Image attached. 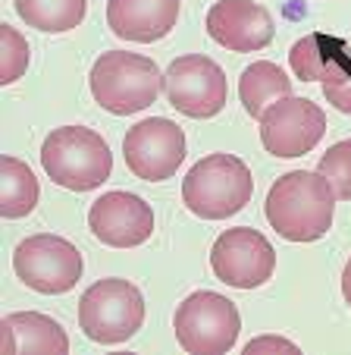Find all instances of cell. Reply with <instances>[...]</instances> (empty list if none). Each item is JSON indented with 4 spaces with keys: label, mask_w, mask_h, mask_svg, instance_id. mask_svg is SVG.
<instances>
[{
    "label": "cell",
    "mask_w": 351,
    "mask_h": 355,
    "mask_svg": "<svg viewBox=\"0 0 351 355\" xmlns=\"http://www.w3.org/2000/svg\"><path fill=\"white\" fill-rule=\"evenodd\" d=\"M182 0H107V26L116 38L154 44L179 22Z\"/></svg>",
    "instance_id": "cell-14"
},
{
    "label": "cell",
    "mask_w": 351,
    "mask_h": 355,
    "mask_svg": "<svg viewBox=\"0 0 351 355\" xmlns=\"http://www.w3.org/2000/svg\"><path fill=\"white\" fill-rule=\"evenodd\" d=\"M342 295H345V302L351 305V258H348V264H345V270H342Z\"/></svg>",
    "instance_id": "cell-24"
},
{
    "label": "cell",
    "mask_w": 351,
    "mask_h": 355,
    "mask_svg": "<svg viewBox=\"0 0 351 355\" xmlns=\"http://www.w3.org/2000/svg\"><path fill=\"white\" fill-rule=\"evenodd\" d=\"M28 41L13 26L0 22V85H13L28 69Z\"/></svg>",
    "instance_id": "cell-20"
},
{
    "label": "cell",
    "mask_w": 351,
    "mask_h": 355,
    "mask_svg": "<svg viewBox=\"0 0 351 355\" xmlns=\"http://www.w3.org/2000/svg\"><path fill=\"white\" fill-rule=\"evenodd\" d=\"M88 227L94 239L110 248H135L151 239L154 211L132 192H104L88 208Z\"/></svg>",
    "instance_id": "cell-12"
},
{
    "label": "cell",
    "mask_w": 351,
    "mask_h": 355,
    "mask_svg": "<svg viewBox=\"0 0 351 355\" xmlns=\"http://www.w3.org/2000/svg\"><path fill=\"white\" fill-rule=\"evenodd\" d=\"M326 132V114L311 98H279L260 116V145L273 157H301Z\"/></svg>",
    "instance_id": "cell-10"
},
{
    "label": "cell",
    "mask_w": 351,
    "mask_h": 355,
    "mask_svg": "<svg viewBox=\"0 0 351 355\" xmlns=\"http://www.w3.org/2000/svg\"><path fill=\"white\" fill-rule=\"evenodd\" d=\"M289 94H291V79L270 60L251 63L239 79V98H242V104H245L248 116H254L258 123L273 101L289 98Z\"/></svg>",
    "instance_id": "cell-17"
},
{
    "label": "cell",
    "mask_w": 351,
    "mask_h": 355,
    "mask_svg": "<svg viewBox=\"0 0 351 355\" xmlns=\"http://www.w3.org/2000/svg\"><path fill=\"white\" fill-rule=\"evenodd\" d=\"M145 324V299L138 286L120 277L98 280L79 299V327L100 346H116L135 336Z\"/></svg>",
    "instance_id": "cell-5"
},
{
    "label": "cell",
    "mask_w": 351,
    "mask_h": 355,
    "mask_svg": "<svg viewBox=\"0 0 351 355\" xmlns=\"http://www.w3.org/2000/svg\"><path fill=\"white\" fill-rule=\"evenodd\" d=\"M16 13L38 32L60 35L69 28H79L88 13V0H13Z\"/></svg>",
    "instance_id": "cell-19"
},
{
    "label": "cell",
    "mask_w": 351,
    "mask_h": 355,
    "mask_svg": "<svg viewBox=\"0 0 351 355\" xmlns=\"http://www.w3.org/2000/svg\"><path fill=\"white\" fill-rule=\"evenodd\" d=\"M126 167L145 182H163L186 161V132L166 116H151L132 126L123 141Z\"/></svg>",
    "instance_id": "cell-11"
},
{
    "label": "cell",
    "mask_w": 351,
    "mask_h": 355,
    "mask_svg": "<svg viewBox=\"0 0 351 355\" xmlns=\"http://www.w3.org/2000/svg\"><path fill=\"white\" fill-rule=\"evenodd\" d=\"M254 195V176L235 155H207L182 180V201L201 220L239 214Z\"/></svg>",
    "instance_id": "cell-2"
},
{
    "label": "cell",
    "mask_w": 351,
    "mask_h": 355,
    "mask_svg": "<svg viewBox=\"0 0 351 355\" xmlns=\"http://www.w3.org/2000/svg\"><path fill=\"white\" fill-rule=\"evenodd\" d=\"M317 173H323L326 180H330L339 201H351V139L336 141V145L320 157Z\"/></svg>",
    "instance_id": "cell-21"
},
{
    "label": "cell",
    "mask_w": 351,
    "mask_h": 355,
    "mask_svg": "<svg viewBox=\"0 0 351 355\" xmlns=\"http://www.w3.org/2000/svg\"><path fill=\"white\" fill-rule=\"evenodd\" d=\"M0 349L3 355H66L69 336L41 311H13L0 321Z\"/></svg>",
    "instance_id": "cell-15"
},
{
    "label": "cell",
    "mask_w": 351,
    "mask_h": 355,
    "mask_svg": "<svg viewBox=\"0 0 351 355\" xmlns=\"http://www.w3.org/2000/svg\"><path fill=\"white\" fill-rule=\"evenodd\" d=\"M163 94L170 107L192 120H210L226 107L229 82L217 60L204 54H188L172 60L163 73Z\"/></svg>",
    "instance_id": "cell-8"
},
{
    "label": "cell",
    "mask_w": 351,
    "mask_h": 355,
    "mask_svg": "<svg viewBox=\"0 0 351 355\" xmlns=\"http://www.w3.org/2000/svg\"><path fill=\"white\" fill-rule=\"evenodd\" d=\"M260 352H298V346L285 336H258L245 346V355H260Z\"/></svg>",
    "instance_id": "cell-23"
},
{
    "label": "cell",
    "mask_w": 351,
    "mask_h": 355,
    "mask_svg": "<svg viewBox=\"0 0 351 355\" xmlns=\"http://www.w3.org/2000/svg\"><path fill=\"white\" fill-rule=\"evenodd\" d=\"M41 167L69 192H91L110 176L113 155L104 135L85 126L53 129L41 145Z\"/></svg>",
    "instance_id": "cell-3"
},
{
    "label": "cell",
    "mask_w": 351,
    "mask_h": 355,
    "mask_svg": "<svg viewBox=\"0 0 351 355\" xmlns=\"http://www.w3.org/2000/svg\"><path fill=\"white\" fill-rule=\"evenodd\" d=\"M323 98L330 101L339 114H348L351 116V69H348V73H342L339 79L323 82Z\"/></svg>",
    "instance_id": "cell-22"
},
{
    "label": "cell",
    "mask_w": 351,
    "mask_h": 355,
    "mask_svg": "<svg viewBox=\"0 0 351 355\" xmlns=\"http://www.w3.org/2000/svg\"><path fill=\"white\" fill-rule=\"evenodd\" d=\"M291 73L301 82H330L351 69L348 41L326 32H311L298 38L289 51Z\"/></svg>",
    "instance_id": "cell-16"
},
{
    "label": "cell",
    "mask_w": 351,
    "mask_h": 355,
    "mask_svg": "<svg viewBox=\"0 0 351 355\" xmlns=\"http://www.w3.org/2000/svg\"><path fill=\"white\" fill-rule=\"evenodd\" d=\"M172 327L188 355H223L239 343L242 318L232 299L210 289H198L176 309Z\"/></svg>",
    "instance_id": "cell-6"
},
{
    "label": "cell",
    "mask_w": 351,
    "mask_h": 355,
    "mask_svg": "<svg viewBox=\"0 0 351 355\" xmlns=\"http://www.w3.org/2000/svg\"><path fill=\"white\" fill-rule=\"evenodd\" d=\"M267 220L289 242H317L336 217V192L323 173L291 170L273 182L267 195Z\"/></svg>",
    "instance_id": "cell-1"
},
{
    "label": "cell",
    "mask_w": 351,
    "mask_h": 355,
    "mask_svg": "<svg viewBox=\"0 0 351 355\" xmlns=\"http://www.w3.org/2000/svg\"><path fill=\"white\" fill-rule=\"evenodd\" d=\"M273 32V16L251 0H217L207 10V35L235 54H254L267 47Z\"/></svg>",
    "instance_id": "cell-13"
},
{
    "label": "cell",
    "mask_w": 351,
    "mask_h": 355,
    "mask_svg": "<svg viewBox=\"0 0 351 355\" xmlns=\"http://www.w3.org/2000/svg\"><path fill=\"white\" fill-rule=\"evenodd\" d=\"M38 180H35L32 167L19 157L3 155L0 161V214L7 220L28 217L38 205Z\"/></svg>",
    "instance_id": "cell-18"
},
{
    "label": "cell",
    "mask_w": 351,
    "mask_h": 355,
    "mask_svg": "<svg viewBox=\"0 0 351 355\" xmlns=\"http://www.w3.org/2000/svg\"><path fill=\"white\" fill-rule=\"evenodd\" d=\"M13 270L35 293L60 295V293H69L82 280L85 261H82L79 248L69 239L53 233H38L16 245Z\"/></svg>",
    "instance_id": "cell-7"
},
{
    "label": "cell",
    "mask_w": 351,
    "mask_h": 355,
    "mask_svg": "<svg viewBox=\"0 0 351 355\" xmlns=\"http://www.w3.org/2000/svg\"><path fill=\"white\" fill-rule=\"evenodd\" d=\"M91 94L104 110L116 116H129L151 107L163 88V73L151 57L110 51L100 54L88 76Z\"/></svg>",
    "instance_id": "cell-4"
},
{
    "label": "cell",
    "mask_w": 351,
    "mask_h": 355,
    "mask_svg": "<svg viewBox=\"0 0 351 355\" xmlns=\"http://www.w3.org/2000/svg\"><path fill=\"white\" fill-rule=\"evenodd\" d=\"M210 268L219 283L235 289H258L276 270V248L264 233L235 227L217 236L210 248Z\"/></svg>",
    "instance_id": "cell-9"
}]
</instances>
